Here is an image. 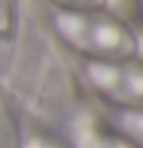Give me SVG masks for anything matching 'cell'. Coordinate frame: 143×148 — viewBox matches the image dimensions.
Segmentation results:
<instances>
[{"mask_svg":"<svg viewBox=\"0 0 143 148\" xmlns=\"http://www.w3.org/2000/svg\"><path fill=\"white\" fill-rule=\"evenodd\" d=\"M57 26L67 41L86 50L100 55H124L131 50L129 34L112 22L93 19V17H83V14H60Z\"/></svg>","mask_w":143,"mask_h":148,"instance_id":"6da1fadb","label":"cell"}]
</instances>
